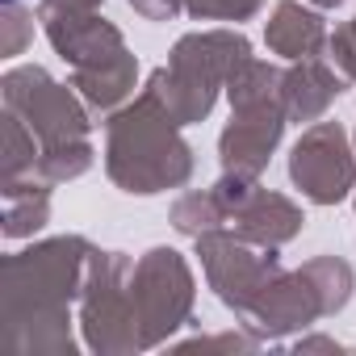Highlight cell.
<instances>
[{
	"label": "cell",
	"mask_w": 356,
	"mask_h": 356,
	"mask_svg": "<svg viewBox=\"0 0 356 356\" xmlns=\"http://www.w3.org/2000/svg\"><path fill=\"white\" fill-rule=\"evenodd\" d=\"M92 252L97 248L84 235H55L5 256L0 281L5 348L26 356H76L80 343L72 331V302L84 289Z\"/></svg>",
	"instance_id": "cell-1"
},
{
	"label": "cell",
	"mask_w": 356,
	"mask_h": 356,
	"mask_svg": "<svg viewBox=\"0 0 356 356\" xmlns=\"http://www.w3.org/2000/svg\"><path fill=\"white\" fill-rule=\"evenodd\" d=\"M159 92L143 84L105 122V172L130 197H155L193 181V147Z\"/></svg>",
	"instance_id": "cell-2"
},
{
	"label": "cell",
	"mask_w": 356,
	"mask_h": 356,
	"mask_svg": "<svg viewBox=\"0 0 356 356\" xmlns=\"http://www.w3.org/2000/svg\"><path fill=\"white\" fill-rule=\"evenodd\" d=\"M252 55V42L243 30L214 26V30H193L176 38L168 51V63L151 72V88L168 105V113L181 126H197L214 113L218 92H227L231 72Z\"/></svg>",
	"instance_id": "cell-3"
},
{
	"label": "cell",
	"mask_w": 356,
	"mask_h": 356,
	"mask_svg": "<svg viewBox=\"0 0 356 356\" xmlns=\"http://www.w3.org/2000/svg\"><path fill=\"white\" fill-rule=\"evenodd\" d=\"M130 273L134 256L126 252H92L84 289L76 298V327L80 343L97 356H134L143 352L138 335V314H134V293H130Z\"/></svg>",
	"instance_id": "cell-4"
},
{
	"label": "cell",
	"mask_w": 356,
	"mask_h": 356,
	"mask_svg": "<svg viewBox=\"0 0 356 356\" xmlns=\"http://www.w3.org/2000/svg\"><path fill=\"white\" fill-rule=\"evenodd\" d=\"M130 293H134L143 352L163 348L176 331H185L193 323L197 281H193L189 260L176 248H151V252H143L134 260V273H130Z\"/></svg>",
	"instance_id": "cell-5"
},
{
	"label": "cell",
	"mask_w": 356,
	"mask_h": 356,
	"mask_svg": "<svg viewBox=\"0 0 356 356\" xmlns=\"http://www.w3.org/2000/svg\"><path fill=\"white\" fill-rule=\"evenodd\" d=\"M0 101L38 134L42 147H59V143H76V138L92 134L88 101L76 88L59 84L38 63H22L0 76Z\"/></svg>",
	"instance_id": "cell-6"
},
{
	"label": "cell",
	"mask_w": 356,
	"mask_h": 356,
	"mask_svg": "<svg viewBox=\"0 0 356 356\" xmlns=\"http://www.w3.org/2000/svg\"><path fill=\"white\" fill-rule=\"evenodd\" d=\"M193 248H197V260H202V273H206L210 289L235 314H243L256 302V293L273 281V273L281 268L277 248H256L235 227L231 231L227 227L206 231V235L193 239Z\"/></svg>",
	"instance_id": "cell-7"
},
{
	"label": "cell",
	"mask_w": 356,
	"mask_h": 356,
	"mask_svg": "<svg viewBox=\"0 0 356 356\" xmlns=\"http://www.w3.org/2000/svg\"><path fill=\"white\" fill-rule=\"evenodd\" d=\"M289 181L314 206H339L356 189V143L339 122H314L289 151Z\"/></svg>",
	"instance_id": "cell-8"
},
{
	"label": "cell",
	"mask_w": 356,
	"mask_h": 356,
	"mask_svg": "<svg viewBox=\"0 0 356 356\" xmlns=\"http://www.w3.org/2000/svg\"><path fill=\"white\" fill-rule=\"evenodd\" d=\"M210 189L218 193V202H222V210H227V222H231L243 239H252L256 248H277V252H281V248L293 243V239L302 235V227H306V210H302L293 197H285V193H277V189H264L260 176L222 172Z\"/></svg>",
	"instance_id": "cell-9"
},
{
	"label": "cell",
	"mask_w": 356,
	"mask_h": 356,
	"mask_svg": "<svg viewBox=\"0 0 356 356\" xmlns=\"http://www.w3.org/2000/svg\"><path fill=\"white\" fill-rule=\"evenodd\" d=\"M239 318H243V327L252 335H260L268 343V339H285L293 331H306V327H314L327 314H323V298H318L314 281L302 268H285L281 264L273 273V281L256 293V302Z\"/></svg>",
	"instance_id": "cell-10"
},
{
	"label": "cell",
	"mask_w": 356,
	"mask_h": 356,
	"mask_svg": "<svg viewBox=\"0 0 356 356\" xmlns=\"http://www.w3.org/2000/svg\"><path fill=\"white\" fill-rule=\"evenodd\" d=\"M289 126L285 101H256V105H235L231 122L218 134V159L222 172H243V176H260L273 159V151L281 147Z\"/></svg>",
	"instance_id": "cell-11"
},
{
	"label": "cell",
	"mask_w": 356,
	"mask_h": 356,
	"mask_svg": "<svg viewBox=\"0 0 356 356\" xmlns=\"http://www.w3.org/2000/svg\"><path fill=\"white\" fill-rule=\"evenodd\" d=\"M42 34L47 42L55 47V55L72 67V72H88V67H101L109 63L113 55L130 51L122 30L113 22L97 13H59V17H42Z\"/></svg>",
	"instance_id": "cell-12"
},
{
	"label": "cell",
	"mask_w": 356,
	"mask_h": 356,
	"mask_svg": "<svg viewBox=\"0 0 356 356\" xmlns=\"http://www.w3.org/2000/svg\"><path fill=\"white\" fill-rule=\"evenodd\" d=\"M348 92V76L339 72V67H331L327 59H298V63H289L285 67V76H281V101H285V113H289V122H306V126H314V122H323V113L339 101Z\"/></svg>",
	"instance_id": "cell-13"
},
{
	"label": "cell",
	"mask_w": 356,
	"mask_h": 356,
	"mask_svg": "<svg viewBox=\"0 0 356 356\" xmlns=\"http://www.w3.org/2000/svg\"><path fill=\"white\" fill-rule=\"evenodd\" d=\"M331 42L327 34V22H323V9L314 5H302V0H277L268 22H264V47L289 63L298 59H314L323 55V47Z\"/></svg>",
	"instance_id": "cell-14"
},
{
	"label": "cell",
	"mask_w": 356,
	"mask_h": 356,
	"mask_svg": "<svg viewBox=\"0 0 356 356\" xmlns=\"http://www.w3.org/2000/svg\"><path fill=\"white\" fill-rule=\"evenodd\" d=\"M72 88L88 101L92 113H101V118L118 113L138 88V59H134V51H122V55H113L101 67L72 72Z\"/></svg>",
	"instance_id": "cell-15"
},
{
	"label": "cell",
	"mask_w": 356,
	"mask_h": 356,
	"mask_svg": "<svg viewBox=\"0 0 356 356\" xmlns=\"http://www.w3.org/2000/svg\"><path fill=\"white\" fill-rule=\"evenodd\" d=\"M51 189L38 176H22V181H0V202H5V214H0V231H5L9 243L17 239H34L47 222H51Z\"/></svg>",
	"instance_id": "cell-16"
},
{
	"label": "cell",
	"mask_w": 356,
	"mask_h": 356,
	"mask_svg": "<svg viewBox=\"0 0 356 356\" xmlns=\"http://www.w3.org/2000/svg\"><path fill=\"white\" fill-rule=\"evenodd\" d=\"M38 151H42L38 134L13 109H5V134H0V181H22V176H34Z\"/></svg>",
	"instance_id": "cell-17"
},
{
	"label": "cell",
	"mask_w": 356,
	"mask_h": 356,
	"mask_svg": "<svg viewBox=\"0 0 356 356\" xmlns=\"http://www.w3.org/2000/svg\"><path fill=\"white\" fill-rule=\"evenodd\" d=\"M168 222L181 231V235L197 239V235H206V231L227 227V210H222V202H218L214 189H189V193H181V197L172 202Z\"/></svg>",
	"instance_id": "cell-18"
},
{
	"label": "cell",
	"mask_w": 356,
	"mask_h": 356,
	"mask_svg": "<svg viewBox=\"0 0 356 356\" xmlns=\"http://www.w3.org/2000/svg\"><path fill=\"white\" fill-rule=\"evenodd\" d=\"M302 273L314 281L318 298H323V314H339L348 302H352V289H356V273L343 256H314L302 264Z\"/></svg>",
	"instance_id": "cell-19"
},
{
	"label": "cell",
	"mask_w": 356,
	"mask_h": 356,
	"mask_svg": "<svg viewBox=\"0 0 356 356\" xmlns=\"http://www.w3.org/2000/svg\"><path fill=\"white\" fill-rule=\"evenodd\" d=\"M92 163H97L92 138H76V143L42 147L38 151V163H34V176H38V181H47V185H67V181H76V176H84Z\"/></svg>",
	"instance_id": "cell-20"
},
{
	"label": "cell",
	"mask_w": 356,
	"mask_h": 356,
	"mask_svg": "<svg viewBox=\"0 0 356 356\" xmlns=\"http://www.w3.org/2000/svg\"><path fill=\"white\" fill-rule=\"evenodd\" d=\"M268 0H185V13L193 22H252Z\"/></svg>",
	"instance_id": "cell-21"
},
{
	"label": "cell",
	"mask_w": 356,
	"mask_h": 356,
	"mask_svg": "<svg viewBox=\"0 0 356 356\" xmlns=\"http://www.w3.org/2000/svg\"><path fill=\"white\" fill-rule=\"evenodd\" d=\"M34 42V13L17 5H5V13H0V55L5 59H17L26 47Z\"/></svg>",
	"instance_id": "cell-22"
},
{
	"label": "cell",
	"mask_w": 356,
	"mask_h": 356,
	"mask_svg": "<svg viewBox=\"0 0 356 356\" xmlns=\"http://www.w3.org/2000/svg\"><path fill=\"white\" fill-rule=\"evenodd\" d=\"M264 339L252 335V331H222V335H193V339H181L176 352H256Z\"/></svg>",
	"instance_id": "cell-23"
},
{
	"label": "cell",
	"mask_w": 356,
	"mask_h": 356,
	"mask_svg": "<svg viewBox=\"0 0 356 356\" xmlns=\"http://www.w3.org/2000/svg\"><path fill=\"white\" fill-rule=\"evenodd\" d=\"M327 51H331V63H335L348 80H356V13H352V22H343V26L331 34Z\"/></svg>",
	"instance_id": "cell-24"
},
{
	"label": "cell",
	"mask_w": 356,
	"mask_h": 356,
	"mask_svg": "<svg viewBox=\"0 0 356 356\" xmlns=\"http://www.w3.org/2000/svg\"><path fill=\"white\" fill-rule=\"evenodd\" d=\"M126 5L147 22H172L185 13V0H126Z\"/></svg>",
	"instance_id": "cell-25"
},
{
	"label": "cell",
	"mask_w": 356,
	"mask_h": 356,
	"mask_svg": "<svg viewBox=\"0 0 356 356\" xmlns=\"http://www.w3.org/2000/svg\"><path fill=\"white\" fill-rule=\"evenodd\" d=\"M105 0H38V22L59 17V13H97Z\"/></svg>",
	"instance_id": "cell-26"
},
{
	"label": "cell",
	"mask_w": 356,
	"mask_h": 356,
	"mask_svg": "<svg viewBox=\"0 0 356 356\" xmlns=\"http://www.w3.org/2000/svg\"><path fill=\"white\" fill-rule=\"evenodd\" d=\"M293 352H343V343L331 339V335H302L293 343Z\"/></svg>",
	"instance_id": "cell-27"
},
{
	"label": "cell",
	"mask_w": 356,
	"mask_h": 356,
	"mask_svg": "<svg viewBox=\"0 0 356 356\" xmlns=\"http://www.w3.org/2000/svg\"><path fill=\"white\" fill-rule=\"evenodd\" d=\"M352 206H356V189H352Z\"/></svg>",
	"instance_id": "cell-28"
},
{
	"label": "cell",
	"mask_w": 356,
	"mask_h": 356,
	"mask_svg": "<svg viewBox=\"0 0 356 356\" xmlns=\"http://www.w3.org/2000/svg\"><path fill=\"white\" fill-rule=\"evenodd\" d=\"M5 5H17V0H5Z\"/></svg>",
	"instance_id": "cell-29"
},
{
	"label": "cell",
	"mask_w": 356,
	"mask_h": 356,
	"mask_svg": "<svg viewBox=\"0 0 356 356\" xmlns=\"http://www.w3.org/2000/svg\"><path fill=\"white\" fill-rule=\"evenodd\" d=\"M352 143H356V130H352Z\"/></svg>",
	"instance_id": "cell-30"
}]
</instances>
